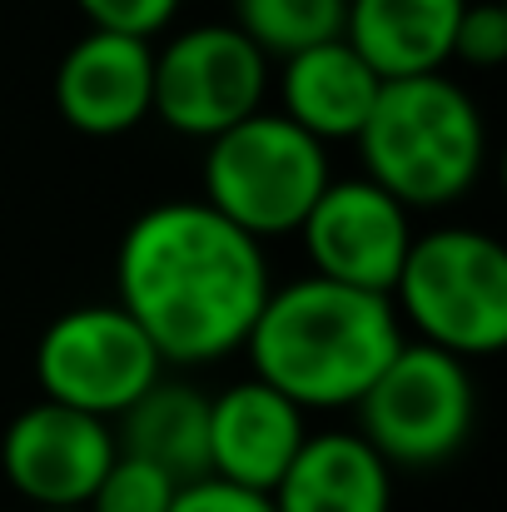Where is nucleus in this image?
Returning <instances> with one entry per match:
<instances>
[{
    "mask_svg": "<svg viewBox=\"0 0 507 512\" xmlns=\"http://www.w3.org/2000/svg\"><path fill=\"white\" fill-rule=\"evenodd\" d=\"M115 289L160 363H214L249 343L274 284L259 239L204 199H165L125 229Z\"/></svg>",
    "mask_w": 507,
    "mask_h": 512,
    "instance_id": "nucleus-1",
    "label": "nucleus"
},
{
    "mask_svg": "<svg viewBox=\"0 0 507 512\" xmlns=\"http://www.w3.org/2000/svg\"><path fill=\"white\" fill-rule=\"evenodd\" d=\"M403 343V324L383 294L343 289L309 274L269 289L244 353L259 383L309 413L358 403Z\"/></svg>",
    "mask_w": 507,
    "mask_h": 512,
    "instance_id": "nucleus-2",
    "label": "nucleus"
},
{
    "mask_svg": "<svg viewBox=\"0 0 507 512\" xmlns=\"http://www.w3.org/2000/svg\"><path fill=\"white\" fill-rule=\"evenodd\" d=\"M353 145L368 170L363 179H373L403 209H438L463 199L488 160L483 115L448 75L383 80Z\"/></svg>",
    "mask_w": 507,
    "mask_h": 512,
    "instance_id": "nucleus-3",
    "label": "nucleus"
},
{
    "mask_svg": "<svg viewBox=\"0 0 507 512\" xmlns=\"http://www.w3.org/2000/svg\"><path fill=\"white\" fill-rule=\"evenodd\" d=\"M398 324H413L418 343L453 358H488L507 343V254L468 224L413 234L398 284L388 294Z\"/></svg>",
    "mask_w": 507,
    "mask_h": 512,
    "instance_id": "nucleus-4",
    "label": "nucleus"
},
{
    "mask_svg": "<svg viewBox=\"0 0 507 512\" xmlns=\"http://www.w3.org/2000/svg\"><path fill=\"white\" fill-rule=\"evenodd\" d=\"M329 189V155L279 110H259L204 150V204L249 239L294 234Z\"/></svg>",
    "mask_w": 507,
    "mask_h": 512,
    "instance_id": "nucleus-5",
    "label": "nucleus"
},
{
    "mask_svg": "<svg viewBox=\"0 0 507 512\" xmlns=\"http://www.w3.org/2000/svg\"><path fill=\"white\" fill-rule=\"evenodd\" d=\"M353 408L358 438L388 468H438L473 438L478 388L463 358L428 343H403Z\"/></svg>",
    "mask_w": 507,
    "mask_h": 512,
    "instance_id": "nucleus-6",
    "label": "nucleus"
},
{
    "mask_svg": "<svg viewBox=\"0 0 507 512\" xmlns=\"http://www.w3.org/2000/svg\"><path fill=\"white\" fill-rule=\"evenodd\" d=\"M35 378L45 403L115 423L165 378V363L120 304H80L45 324L35 343Z\"/></svg>",
    "mask_w": 507,
    "mask_h": 512,
    "instance_id": "nucleus-7",
    "label": "nucleus"
},
{
    "mask_svg": "<svg viewBox=\"0 0 507 512\" xmlns=\"http://www.w3.org/2000/svg\"><path fill=\"white\" fill-rule=\"evenodd\" d=\"M269 60L234 25H189L155 50V110L174 135L214 140L264 110Z\"/></svg>",
    "mask_w": 507,
    "mask_h": 512,
    "instance_id": "nucleus-8",
    "label": "nucleus"
},
{
    "mask_svg": "<svg viewBox=\"0 0 507 512\" xmlns=\"http://www.w3.org/2000/svg\"><path fill=\"white\" fill-rule=\"evenodd\" d=\"M110 463H115V428L45 398L15 413L0 438L5 483L35 512L85 508Z\"/></svg>",
    "mask_w": 507,
    "mask_h": 512,
    "instance_id": "nucleus-9",
    "label": "nucleus"
},
{
    "mask_svg": "<svg viewBox=\"0 0 507 512\" xmlns=\"http://www.w3.org/2000/svg\"><path fill=\"white\" fill-rule=\"evenodd\" d=\"M299 234L314 259V279L383 294V299L393 294L413 244L408 209L393 194H383L373 179H343V184L329 179V189L319 194Z\"/></svg>",
    "mask_w": 507,
    "mask_h": 512,
    "instance_id": "nucleus-10",
    "label": "nucleus"
},
{
    "mask_svg": "<svg viewBox=\"0 0 507 512\" xmlns=\"http://www.w3.org/2000/svg\"><path fill=\"white\" fill-rule=\"evenodd\" d=\"M55 110L90 140L130 135L155 110V45L135 35L85 30L55 70Z\"/></svg>",
    "mask_w": 507,
    "mask_h": 512,
    "instance_id": "nucleus-11",
    "label": "nucleus"
},
{
    "mask_svg": "<svg viewBox=\"0 0 507 512\" xmlns=\"http://www.w3.org/2000/svg\"><path fill=\"white\" fill-rule=\"evenodd\" d=\"M309 438L304 408H294L284 393H274L259 378H244L209 398V478L244 488V493H274L289 463L299 458Z\"/></svg>",
    "mask_w": 507,
    "mask_h": 512,
    "instance_id": "nucleus-12",
    "label": "nucleus"
},
{
    "mask_svg": "<svg viewBox=\"0 0 507 512\" xmlns=\"http://www.w3.org/2000/svg\"><path fill=\"white\" fill-rule=\"evenodd\" d=\"M468 0H348L343 40L378 80L443 75Z\"/></svg>",
    "mask_w": 507,
    "mask_h": 512,
    "instance_id": "nucleus-13",
    "label": "nucleus"
},
{
    "mask_svg": "<svg viewBox=\"0 0 507 512\" xmlns=\"http://www.w3.org/2000/svg\"><path fill=\"white\" fill-rule=\"evenodd\" d=\"M383 80L363 65V55L338 35L329 45H314L304 55L284 60L279 95H284V120H294L309 140H358L363 120L373 115Z\"/></svg>",
    "mask_w": 507,
    "mask_h": 512,
    "instance_id": "nucleus-14",
    "label": "nucleus"
},
{
    "mask_svg": "<svg viewBox=\"0 0 507 512\" xmlns=\"http://www.w3.org/2000/svg\"><path fill=\"white\" fill-rule=\"evenodd\" d=\"M269 503L274 512H393V468L358 433H309Z\"/></svg>",
    "mask_w": 507,
    "mask_h": 512,
    "instance_id": "nucleus-15",
    "label": "nucleus"
},
{
    "mask_svg": "<svg viewBox=\"0 0 507 512\" xmlns=\"http://www.w3.org/2000/svg\"><path fill=\"white\" fill-rule=\"evenodd\" d=\"M115 453L160 468L179 488L209 478V398L189 383L160 378L120 413Z\"/></svg>",
    "mask_w": 507,
    "mask_h": 512,
    "instance_id": "nucleus-16",
    "label": "nucleus"
},
{
    "mask_svg": "<svg viewBox=\"0 0 507 512\" xmlns=\"http://www.w3.org/2000/svg\"><path fill=\"white\" fill-rule=\"evenodd\" d=\"M348 0H234V30L264 55L289 60L343 35Z\"/></svg>",
    "mask_w": 507,
    "mask_h": 512,
    "instance_id": "nucleus-17",
    "label": "nucleus"
},
{
    "mask_svg": "<svg viewBox=\"0 0 507 512\" xmlns=\"http://www.w3.org/2000/svg\"><path fill=\"white\" fill-rule=\"evenodd\" d=\"M179 498V483L165 478L160 468L115 453L110 473L100 478V488L90 493V503L80 512H169Z\"/></svg>",
    "mask_w": 507,
    "mask_h": 512,
    "instance_id": "nucleus-18",
    "label": "nucleus"
},
{
    "mask_svg": "<svg viewBox=\"0 0 507 512\" xmlns=\"http://www.w3.org/2000/svg\"><path fill=\"white\" fill-rule=\"evenodd\" d=\"M453 60H468L473 70H493L507 60V10L498 0H468L453 35Z\"/></svg>",
    "mask_w": 507,
    "mask_h": 512,
    "instance_id": "nucleus-19",
    "label": "nucleus"
},
{
    "mask_svg": "<svg viewBox=\"0 0 507 512\" xmlns=\"http://www.w3.org/2000/svg\"><path fill=\"white\" fill-rule=\"evenodd\" d=\"M80 15L90 20V30H110V35H135V40H155L174 20V10L184 0H75Z\"/></svg>",
    "mask_w": 507,
    "mask_h": 512,
    "instance_id": "nucleus-20",
    "label": "nucleus"
},
{
    "mask_svg": "<svg viewBox=\"0 0 507 512\" xmlns=\"http://www.w3.org/2000/svg\"><path fill=\"white\" fill-rule=\"evenodd\" d=\"M169 512H274V503L264 493H244V488H229L219 478H199V483L179 488Z\"/></svg>",
    "mask_w": 507,
    "mask_h": 512,
    "instance_id": "nucleus-21",
    "label": "nucleus"
},
{
    "mask_svg": "<svg viewBox=\"0 0 507 512\" xmlns=\"http://www.w3.org/2000/svg\"><path fill=\"white\" fill-rule=\"evenodd\" d=\"M75 512H80V508H75Z\"/></svg>",
    "mask_w": 507,
    "mask_h": 512,
    "instance_id": "nucleus-22",
    "label": "nucleus"
}]
</instances>
